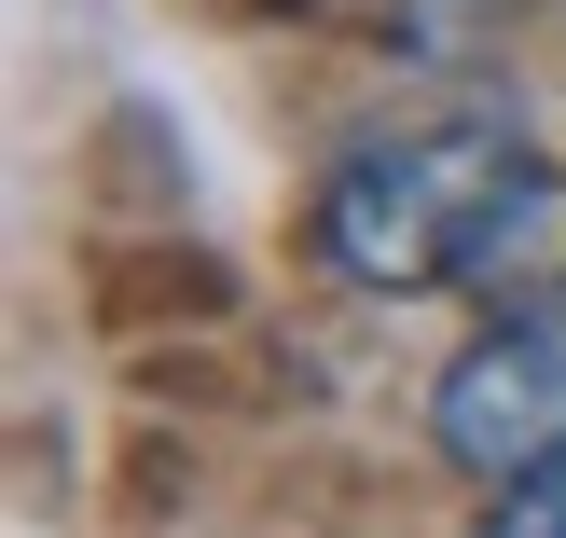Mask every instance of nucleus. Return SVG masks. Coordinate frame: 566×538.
<instances>
[{"label":"nucleus","instance_id":"2","mask_svg":"<svg viewBox=\"0 0 566 538\" xmlns=\"http://www.w3.org/2000/svg\"><path fill=\"white\" fill-rule=\"evenodd\" d=\"M429 442L484 497L566 470V318H484L429 387Z\"/></svg>","mask_w":566,"mask_h":538},{"label":"nucleus","instance_id":"1","mask_svg":"<svg viewBox=\"0 0 566 538\" xmlns=\"http://www.w3.org/2000/svg\"><path fill=\"white\" fill-rule=\"evenodd\" d=\"M525 125L512 110H415L332 152L318 180V263L359 291H470L497 208L525 193Z\"/></svg>","mask_w":566,"mask_h":538},{"label":"nucleus","instance_id":"3","mask_svg":"<svg viewBox=\"0 0 566 538\" xmlns=\"http://www.w3.org/2000/svg\"><path fill=\"white\" fill-rule=\"evenodd\" d=\"M484 538H566V470H539V484H512L484 511Z\"/></svg>","mask_w":566,"mask_h":538}]
</instances>
